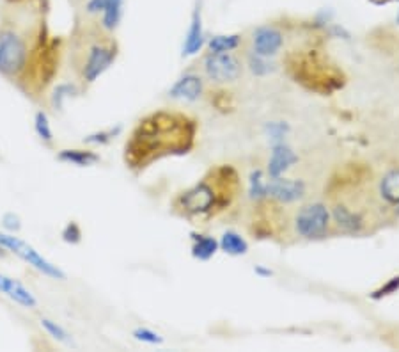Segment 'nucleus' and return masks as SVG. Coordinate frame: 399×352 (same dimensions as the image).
<instances>
[{
	"label": "nucleus",
	"instance_id": "obj_1",
	"mask_svg": "<svg viewBox=\"0 0 399 352\" xmlns=\"http://www.w3.org/2000/svg\"><path fill=\"white\" fill-rule=\"evenodd\" d=\"M323 199L331 209L335 235L369 237L396 217L382 203L375 173L368 166L351 164L339 169L325 187Z\"/></svg>",
	"mask_w": 399,
	"mask_h": 352
},
{
	"label": "nucleus",
	"instance_id": "obj_2",
	"mask_svg": "<svg viewBox=\"0 0 399 352\" xmlns=\"http://www.w3.org/2000/svg\"><path fill=\"white\" fill-rule=\"evenodd\" d=\"M197 123L187 114H150L138 121L126 143L124 159L131 169H143L154 160L167 155H184L196 144Z\"/></svg>",
	"mask_w": 399,
	"mask_h": 352
},
{
	"label": "nucleus",
	"instance_id": "obj_3",
	"mask_svg": "<svg viewBox=\"0 0 399 352\" xmlns=\"http://www.w3.org/2000/svg\"><path fill=\"white\" fill-rule=\"evenodd\" d=\"M242 192L238 171L233 166L211 169L196 185L174 199V210L192 221H210L224 210H229Z\"/></svg>",
	"mask_w": 399,
	"mask_h": 352
},
{
	"label": "nucleus",
	"instance_id": "obj_4",
	"mask_svg": "<svg viewBox=\"0 0 399 352\" xmlns=\"http://www.w3.org/2000/svg\"><path fill=\"white\" fill-rule=\"evenodd\" d=\"M279 232L302 242H319L335 235L331 209L323 197H307L295 206H284L279 219Z\"/></svg>",
	"mask_w": 399,
	"mask_h": 352
},
{
	"label": "nucleus",
	"instance_id": "obj_5",
	"mask_svg": "<svg viewBox=\"0 0 399 352\" xmlns=\"http://www.w3.org/2000/svg\"><path fill=\"white\" fill-rule=\"evenodd\" d=\"M245 64H243L242 55L236 52H210L203 59V73L213 85L227 87L233 85L242 78Z\"/></svg>",
	"mask_w": 399,
	"mask_h": 352
},
{
	"label": "nucleus",
	"instance_id": "obj_6",
	"mask_svg": "<svg viewBox=\"0 0 399 352\" xmlns=\"http://www.w3.org/2000/svg\"><path fill=\"white\" fill-rule=\"evenodd\" d=\"M0 246L4 249H8V251L15 253L16 256H20L23 262H27L31 267H34L36 271H39L41 274L48 276V278L61 279V281L62 279H66V274L57 267V265H54V263L48 262L45 256L39 255V253L36 251L31 244H27L25 240L18 239V237L15 235H9V233L0 232Z\"/></svg>",
	"mask_w": 399,
	"mask_h": 352
},
{
	"label": "nucleus",
	"instance_id": "obj_7",
	"mask_svg": "<svg viewBox=\"0 0 399 352\" xmlns=\"http://www.w3.org/2000/svg\"><path fill=\"white\" fill-rule=\"evenodd\" d=\"M29 59L27 45L15 31L0 32V73L18 75L25 68Z\"/></svg>",
	"mask_w": 399,
	"mask_h": 352
},
{
	"label": "nucleus",
	"instance_id": "obj_8",
	"mask_svg": "<svg viewBox=\"0 0 399 352\" xmlns=\"http://www.w3.org/2000/svg\"><path fill=\"white\" fill-rule=\"evenodd\" d=\"M286 45L284 31L275 24L259 25L252 29L247 38V50L254 54L261 55V57H275Z\"/></svg>",
	"mask_w": 399,
	"mask_h": 352
},
{
	"label": "nucleus",
	"instance_id": "obj_9",
	"mask_svg": "<svg viewBox=\"0 0 399 352\" xmlns=\"http://www.w3.org/2000/svg\"><path fill=\"white\" fill-rule=\"evenodd\" d=\"M309 197V187L303 180L296 178H268V197L266 202L280 206H295Z\"/></svg>",
	"mask_w": 399,
	"mask_h": 352
},
{
	"label": "nucleus",
	"instance_id": "obj_10",
	"mask_svg": "<svg viewBox=\"0 0 399 352\" xmlns=\"http://www.w3.org/2000/svg\"><path fill=\"white\" fill-rule=\"evenodd\" d=\"M115 57H117V48H115L114 43H94L89 48L87 59H85L84 71H82L84 80L92 84L114 64Z\"/></svg>",
	"mask_w": 399,
	"mask_h": 352
},
{
	"label": "nucleus",
	"instance_id": "obj_11",
	"mask_svg": "<svg viewBox=\"0 0 399 352\" xmlns=\"http://www.w3.org/2000/svg\"><path fill=\"white\" fill-rule=\"evenodd\" d=\"M375 183L382 203L396 216V210L399 209V166H389L375 174Z\"/></svg>",
	"mask_w": 399,
	"mask_h": 352
},
{
	"label": "nucleus",
	"instance_id": "obj_12",
	"mask_svg": "<svg viewBox=\"0 0 399 352\" xmlns=\"http://www.w3.org/2000/svg\"><path fill=\"white\" fill-rule=\"evenodd\" d=\"M206 45V34H204V25H203V2L197 0L196 8L192 11V18H190L189 31L184 36L183 43V52L181 55L183 57H192L197 55Z\"/></svg>",
	"mask_w": 399,
	"mask_h": 352
},
{
	"label": "nucleus",
	"instance_id": "obj_13",
	"mask_svg": "<svg viewBox=\"0 0 399 352\" xmlns=\"http://www.w3.org/2000/svg\"><path fill=\"white\" fill-rule=\"evenodd\" d=\"M296 162H298V155H296L295 150H293L286 141L272 144L270 159L268 164H266V176H268V178L284 176L286 171L291 169Z\"/></svg>",
	"mask_w": 399,
	"mask_h": 352
},
{
	"label": "nucleus",
	"instance_id": "obj_14",
	"mask_svg": "<svg viewBox=\"0 0 399 352\" xmlns=\"http://www.w3.org/2000/svg\"><path fill=\"white\" fill-rule=\"evenodd\" d=\"M204 93V78L197 73H187L169 90V97L181 101H197Z\"/></svg>",
	"mask_w": 399,
	"mask_h": 352
},
{
	"label": "nucleus",
	"instance_id": "obj_15",
	"mask_svg": "<svg viewBox=\"0 0 399 352\" xmlns=\"http://www.w3.org/2000/svg\"><path fill=\"white\" fill-rule=\"evenodd\" d=\"M0 294L8 295L9 299H13L15 302H18L23 308H36L38 301H36L34 295L31 294L29 288H25L18 279H13L6 274H0Z\"/></svg>",
	"mask_w": 399,
	"mask_h": 352
},
{
	"label": "nucleus",
	"instance_id": "obj_16",
	"mask_svg": "<svg viewBox=\"0 0 399 352\" xmlns=\"http://www.w3.org/2000/svg\"><path fill=\"white\" fill-rule=\"evenodd\" d=\"M220 249L219 240L204 233H192V256L199 262H208Z\"/></svg>",
	"mask_w": 399,
	"mask_h": 352
},
{
	"label": "nucleus",
	"instance_id": "obj_17",
	"mask_svg": "<svg viewBox=\"0 0 399 352\" xmlns=\"http://www.w3.org/2000/svg\"><path fill=\"white\" fill-rule=\"evenodd\" d=\"M245 36L243 34H215L206 39L208 50L220 54V52H236L243 47Z\"/></svg>",
	"mask_w": 399,
	"mask_h": 352
},
{
	"label": "nucleus",
	"instance_id": "obj_18",
	"mask_svg": "<svg viewBox=\"0 0 399 352\" xmlns=\"http://www.w3.org/2000/svg\"><path fill=\"white\" fill-rule=\"evenodd\" d=\"M247 196L252 203L259 205V203H265L266 197H268V176L265 174V171L256 169L252 171L249 178V190H247Z\"/></svg>",
	"mask_w": 399,
	"mask_h": 352
},
{
	"label": "nucleus",
	"instance_id": "obj_19",
	"mask_svg": "<svg viewBox=\"0 0 399 352\" xmlns=\"http://www.w3.org/2000/svg\"><path fill=\"white\" fill-rule=\"evenodd\" d=\"M123 8L124 0H107V6L101 11V27H103V31L112 32L119 27L121 20H123Z\"/></svg>",
	"mask_w": 399,
	"mask_h": 352
},
{
	"label": "nucleus",
	"instance_id": "obj_20",
	"mask_svg": "<svg viewBox=\"0 0 399 352\" xmlns=\"http://www.w3.org/2000/svg\"><path fill=\"white\" fill-rule=\"evenodd\" d=\"M61 162L71 164V166L78 167H89L100 162V155H96L94 151L89 150H62L57 155Z\"/></svg>",
	"mask_w": 399,
	"mask_h": 352
},
{
	"label": "nucleus",
	"instance_id": "obj_21",
	"mask_svg": "<svg viewBox=\"0 0 399 352\" xmlns=\"http://www.w3.org/2000/svg\"><path fill=\"white\" fill-rule=\"evenodd\" d=\"M219 246L224 253H227L231 256H242L249 251L247 240L238 232H234V230H227L224 233L222 239L219 240Z\"/></svg>",
	"mask_w": 399,
	"mask_h": 352
},
{
	"label": "nucleus",
	"instance_id": "obj_22",
	"mask_svg": "<svg viewBox=\"0 0 399 352\" xmlns=\"http://www.w3.org/2000/svg\"><path fill=\"white\" fill-rule=\"evenodd\" d=\"M243 52H245L242 57L243 64L249 68L252 75H256V77H266V75H270L272 71H275V64L270 61V57H261V55L254 54V52L247 50V48Z\"/></svg>",
	"mask_w": 399,
	"mask_h": 352
},
{
	"label": "nucleus",
	"instance_id": "obj_23",
	"mask_svg": "<svg viewBox=\"0 0 399 352\" xmlns=\"http://www.w3.org/2000/svg\"><path fill=\"white\" fill-rule=\"evenodd\" d=\"M34 128H36V134H38V136L41 137L45 143H52V139H54V134H52L50 123H48V116H46L45 113H41V111L36 114Z\"/></svg>",
	"mask_w": 399,
	"mask_h": 352
},
{
	"label": "nucleus",
	"instance_id": "obj_24",
	"mask_svg": "<svg viewBox=\"0 0 399 352\" xmlns=\"http://www.w3.org/2000/svg\"><path fill=\"white\" fill-rule=\"evenodd\" d=\"M41 325L46 329V333L50 335L52 338H55L57 342H62V344H71V338L66 333V329L61 328L57 322L50 321V318H41Z\"/></svg>",
	"mask_w": 399,
	"mask_h": 352
},
{
	"label": "nucleus",
	"instance_id": "obj_25",
	"mask_svg": "<svg viewBox=\"0 0 399 352\" xmlns=\"http://www.w3.org/2000/svg\"><path fill=\"white\" fill-rule=\"evenodd\" d=\"M398 292H399V276H394V278H391L389 281H385L380 288L372 290L371 294H369V297H371L372 301H380V299L389 297V295L392 294H398Z\"/></svg>",
	"mask_w": 399,
	"mask_h": 352
},
{
	"label": "nucleus",
	"instance_id": "obj_26",
	"mask_svg": "<svg viewBox=\"0 0 399 352\" xmlns=\"http://www.w3.org/2000/svg\"><path fill=\"white\" fill-rule=\"evenodd\" d=\"M288 123H282V121H272V123L266 125V134H268V139L272 141V144L282 143L284 137L288 136Z\"/></svg>",
	"mask_w": 399,
	"mask_h": 352
},
{
	"label": "nucleus",
	"instance_id": "obj_27",
	"mask_svg": "<svg viewBox=\"0 0 399 352\" xmlns=\"http://www.w3.org/2000/svg\"><path fill=\"white\" fill-rule=\"evenodd\" d=\"M334 22V11L332 9H319L318 13L314 15L311 22V27L316 29V31H325L328 25Z\"/></svg>",
	"mask_w": 399,
	"mask_h": 352
},
{
	"label": "nucleus",
	"instance_id": "obj_28",
	"mask_svg": "<svg viewBox=\"0 0 399 352\" xmlns=\"http://www.w3.org/2000/svg\"><path fill=\"white\" fill-rule=\"evenodd\" d=\"M133 338L138 342H143V344H150V345L164 344V338H161L158 333H154V331H151V329H147V328L135 329Z\"/></svg>",
	"mask_w": 399,
	"mask_h": 352
},
{
	"label": "nucleus",
	"instance_id": "obj_29",
	"mask_svg": "<svg viewBox=\"0 0 399 352\" xmlns=\"http://www.w3.org/2000/svg\"><path fill=\"white\" fill-rule=\"evenodd\" d=\"M117 134H121V127L110 128V130L105 132H96V134H91V136L85 137V143L89 144H107L114 139Z\"/></svg>",
	"mask_w": 399,
	"mask_h": 352
},
{
	"label": "nucleus",
	"instance_id": "obj_30",
	"mask_svg": "<svg viewBox=\"0 0 399 352\" xmlns=\"http://www.w3.org/2000/svg\"><path fill=\"white\" fill-rule=\"evenodd\" d=\"M77 93V87L75 85H71V84H61L55 90V93H54V98H52V101H54V105L57 108H61L62 105H64V100L66 98H69V97H73V94Z\"/></svg>",
	"mask_w": 399,
	"mask_h": 352
},
{
	"label": "nucleus",
	"instance_id": "obj_31",
	"mask_svg": "<svg viewBox=\"0 0 399 352\" xmlns=\"http://www.w3.org/2000/svg\"><path fill=\"white\" fill-rule=\"evenodd\" d=\"M82 239V232L78 228L77 223H69L64 230H62V240L68 244H78Z\"/></svg>",
	"mask_w": 399,
	"mask_h": 352
},
{
	"label": "nucleus",
	"instance_id": "obj_32",
	"mask_svg": "<svg viewBox=\"0 0 399 352\" xmlns=\"http://www.w3.org/2000/svg\"><path fill=\"white\" fill-rule=\"evenodd\" d=\"M323 32H326L331 38H335V39H346V41L351 39V34H349L348 29L341 24H334V22H332V24L328 25V27H326Z\"/></svg>",
	"mask_w": 399,
	"mask_h": 352
},
{
	"label": "nucleus",
	"instance_id": "obj_33",
	"mask_svg": "<svg viewBox=\"0 0 399 352\" xmlns=\"http://www.w3.org/2000/svg\"><path fill=\"white\" fill-rule=\"evenodd\" d=\"M2 225H4V228L8 230V232H18L20 228H22V223H20V217L15 216V213H6L4 217H2Z\"/></svg>",
	"mask_w": 399,
	"mask_h": 352
},
{
	"label": "nucleus",
	"instance_id": "obj_34",
	"mask_svg": "<svg viewBox=\"0 0 399 352\" xmlns=\"http://www.w3.org/2000/svg\"><path fill=\"white\" fill-rule=\"evenodd\" d=\"M105 6H107V0H87L85 11H87L89 15H101Z\"/></svg>",
	"mask_w": 399,
	"mask_h": 352
},
{
	"label": "nucleus",
	"instance_id": "obj_35",
	"mask_svg": "<svg viewBox=\"0 0 399 352\" xmlns=\"http://www.w3.org/2000/svg\"><path fill=\"white\" fill-rule=\"evenodd\" d=\"M254 272H256L257 276H261V278H270V276L273 274L272 271H268V269H263V267H256L254 269Z\"/></svg>",
	"mask_w": 399,
	"mask_h": 352
},
{
	"label": "nucleus",
	"instance_id": "obj_36",
	"mask_svg": "<svg viewBox=\"0 0 399 352\" xmlns=\"http://www.w3.org/2000/svg\"><path fill=\"white\" fill-rule=\"evenodd\" d=\"M396 24L399 25V9H398V13H396Z\"/></svg>",
	"mask_w": 399,
	"mask_h": 352
},
{
	"label": "nucleus",
	"instance_id": "obj_37",
	"mask_svg": "<svg viewBox=\"0 0 399 352\" xmlns=\"http://www.w3.org/2000/svg\"><path fill=\"white\" fill-rule=\"evenodd\" d=\"M6 253H4V248H2V246H0V256H4Z\"/></svg>",
	"mask_w": 399,
	"mask_h": 352
},
{
	"label": "nucleus",
	"instance_id": "obj_38",
	"mask_svg": "<svg viewBox=\"0 0 399 352\" xmlns=\"http://www.w3.org/2000/svg\"><path fill=\"white\" fill-rule=\"evenodd\" d=\"M396 216H398V217H399V209H398V210H396Z\"/></svg>",
	"mask_w": 399,
	"mask_h": 352
}]
</instances>
